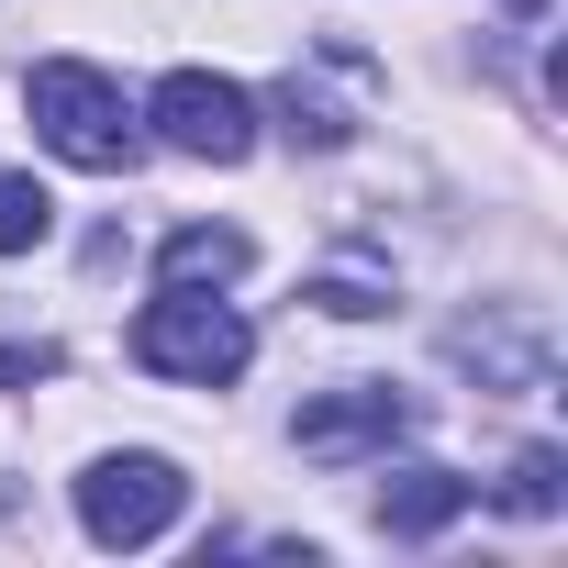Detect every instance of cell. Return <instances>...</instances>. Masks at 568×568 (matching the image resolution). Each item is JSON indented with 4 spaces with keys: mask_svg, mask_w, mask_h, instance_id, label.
I'll return each mask as SVG.
<instances>
[{
    "mask_svg": "<svg viewBox=\"0 0 568 568\" xmlns=\"http://www.w3.org/2000/svg\"><path fill=\"white\" fill-rule=\"evenodd\" d=\"M23 112H34V134H45L68 168H90V179H112V168L145 156V123H134L123 90H112L101 68H79V57H45V68L23 79Z\"/></svg>",
    "mask_w": 568,
    "mask_h": 568,
    "instance_id": "1",
    "label": "cell"
},
{
    "mask_svg": "<svg viewBox=\"0 0 568 568\" xmlns=\"http://www.w3.org/2000/svg\"><path fill=\"white\" fill-rule=\"evenodd\" d=\"M245 357H256V335H245V313H234V302H201V291H156V302L134 313V368H145V379H190V390H223Z\"/></svg>",
    "mask_w": 568,
    "mask_h": 568,
    "instance_id": "2",
    "label": "cell"
},
{
    "mask_svg": "<svg viewBox=\"0 0 568 568\" xmlns=\"http://www.w3.org/2000/svg\"><path fill=\"white\" fill-rule=\"evenodd\" d=\"M179 501H190V479H179L168 457H145V446L79 468V524H90V546H156V535L179 524Z\"/></svg>",
    "mask_w": 568,
    "mask_h": 568,
    "instance_id": "3",
    "label": "cell"
},
{
    "mask_svg": "<svg viewBox=\"0 0 568 568\" xmlns=\"http://www.w3.org/2000/svg\"><path fill=\"white\" fill-rule=\"evenodd\" d=\"M145 123H156V145H179L201 168H245L256 156V101L234 79H212V68H168L156 101H145Z\"/></svg>",
    "mask_w": 568,
    "mask_h": 568,
    "instance_id": "4",
    "label": "cell"
},
{
    "mask_svg": "<svg viewBox=\"0 0 568 568\" xmlns=\"http://www.w3.org/2000/svg\"><path fill=\"white\" fill-rule=\"evenodd\" d=\"M291 435H302V457H335V468H346V457H390V446L413 435V402H402L390 379H335L324 402H302Z\"/></svg>",
    "mask_w": 568,
    "mask_h": 568,
    "instance_id": "5",
    "label": "cell"
},
{
    "mask_svg": "<svg viewBox=\"0 0 568 568\" xmlns=\"http://www.w3.org/2000/svg\"><path fill=\"white\" fill-rule=\"evenodd\" d=\"M457 513H468V479H457V468H390V479H379V535H402V546L446 535Z\"/></svg>",
    "mask_w": 568,
    "mask_h": 568,
    "instance_id": "6",
    "label": "cell"
},
{
    "mask_svg": "<svg viewBox=\"0 0 568 568\" xmlns=\"http://www.w3.org/2000/svg\"><path fill=\"white\" fill-rule=\"evenodd\" d=\"M256 267V245L234 234V223H179L168 245H156V278L168 291H223V278H245Z\"/></svg>",
    "mask_w": 568,
    "mask_h": 568,
    "instance_id": "7",
    "label": "cell"
},
{
    "mask_svg": "<svg viewBox=\"0 0 568 568\" xmlns=\"http://www.w3.org/2000/svg\"><path fill=\"white\" fill-rule=\"evenodd\" d=\"M446 346H457L479 379H501V390H535V379H546V335H479V324H457Z\"/></svg>",
    "mask_w": 568,
    "mask_h": 568,
    "instance_id": "8",
    "label": "cell"
},
{
    "mask_svg": "<svg viewBox=\"0 0 568 568\" xmlns=\"http://www.w3.org/2000/svg\"><path fill=\"white\" fill-rule=\"evenodd\" d=\"M45 234H57V201H45V179L0 168V256H34Z\"/></svg>",
    "mask_w": 568,
    "mask_h": 568,
    "instance_id": "9",
    "label": "cell"
},
{
    "mask_svg": "<svg viewBox=\"0 0 568 568\" xmlns=\"http://www.w3.org/2000/svg\"><path fill=\"white\" fill-rule=\"evenodd\" d=\"M557 501H568V457H557V446H524V457H513V479H501V513H524V524H535V513H557Z\"/></svg>",
    "mask_w": 568,
    "mask_h": 568,
    "instance_id": "10",
    "label": "cell"
},
{
    "mask_svg": "<svg viewBox=\"0 0 568 568\" xmlns=\"http://www.w3.org/2000/svg\"><path fill=\"white\" fill-rule=\"evenodd\" d=\"M313 302H324L335 324H368V313H390V278H379V267H324Z\"/></svg>",
    "mask_w": 568,
    "mask_h": 568,
    "instance_id": "11",
    "label": "cell"
},
{
    "mask_svg": "<svg viewBox=\"0 0 568 568\" xmlns=\"http://www.w3.org/2000/svg\"><path fill=\"white\" fill-rule=\"evenodd\" d=\"M278 123H291V145H313V156H324V145H346V134H357V123H346V112H335V101H324V90H302V79H291V90H278Z\"/></svg>",
    "mask_w": 568,
    "mask_h": 568,
    "instance_id": "12",
    "label": "cell"
}]
</instances>
